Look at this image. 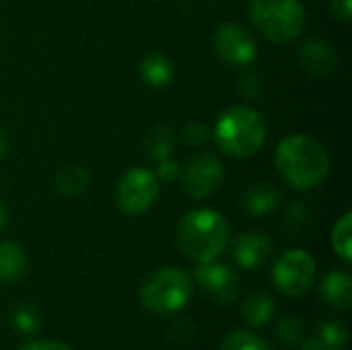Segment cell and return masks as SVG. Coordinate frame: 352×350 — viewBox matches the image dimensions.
<instances>
[{"label":"cell","instance_id":"1","mask_svg":"<svg viewBox=\"0 0 352 350\" xmlns=\"http://www.w3.org/2000/svg\"><path fill=\"white\" fill-rule=\"evenodd\" d=\"M276 169L295 190H311L328 177L330 157L314 136L291 134L276 149Z\"/></svg>","mask_w":352,"mask_h":350},{"label":"cell","instance_id":"2","mask_svg":"<svg viewBox=\"0 0 352 350\" xmlns=\"http://www.w3.org/2000/svg\"><path fill=\"white\" fill-rule=\"evenodd\" d=\"M229 241V225L217 210L198 208L188 212L177 225L179 250L194 262L204 264L221 256Z\"/></svg>","mask_w":352,"mask_h":350},{"label":"cell","instance_id":"3","mask_svg":"<svg viewBox=\"0 0 352 350\" xmlns=\"http://www.w3.org/2000/svg\"><path fill=\"white\" fill-rule=\"evenodd\" d=\"M266 132V120L260 111L248 105H233L219 118L214 138L225 155L245 159L264 146Z\"/></svg>","mask_w":352,"mask_h":350},{"label":"cell","instance_id":"4","mask_svg":"<svg viewBox=\"0 0 352 350\" xmlns=\"http://www.w3.org/2000/svg\"><path fill=\"white\" fill-rule=\"evenodd\" d=\"M250 19L266 39L289 43L303 31L305 10L299 0H252Z\"/></svg>","mask_w":352,"mask_h":350},{"label":"cell","instance_id":"5","mask_svg":"<svg viewBox=\"0 0 352 350\" xmlns=\"http://www.w3.org/2000/svg\"><path fill=\"white\" fill-rule=\"evenodd\" d=\"M192 278L179 268H161L146 276L140 287V301L153 314H173L192 299Z\"/></svg>","mask_w":352,"mask_h":350},{"label":"cell","instance_id":"6","mask_svg":"<svg viewBox=\"0 0 352 350\" xmlns=\"http://www.w3.org/2000/svg\"><path fill=\"white\" fill-rule=\"evenodd\" d=\"M159 196V179L153 171L134 167L130 169L116 188V204L126 215L146 212Z\"/></svg>","mask_w":352,"mask_h":350},{"label":"cell","instance_id":"7","mask_svg":"<svg viewBox=\"0 0 352 350\" xmlns=\"http://www.w3.org/2000/svg\"><path fill=\"white\" fill-rule=\"evenodd\" d=\"M272 281L285 295L299 297L307 293L316 281V260L303 250H291L276 260Z\"/></svg>","mask_w":352,"mask_h":350},{"label":"cell","instance_id":"8","mask_svg":"<svg viewBox=\"0 0 352 350\" xmlns=\"http://www.w3.org/2000/svg\"><path fill=\"white\" fill-rule=\"evenodd\" d=\"M223 175L225 173H223L221 161L210 153H200L188 163V167L184 169L179 177L184 184V192L190 198L200 200V198L212 196L219 190Z\"/></svg>","mask_w":352,"mask_h":350},{"label":"cell","instance_id":"9","mask_svg":"<svg viewBox=\"0 0 352 350\" xmlns=\"http://www.w3.org/2000/svg\"><path fill=\"white\" fill-rule=\"evenodd\" d=\"M214 52L231 66H245L256 58L258 45L250 29L239 23H225L214 33Z\"/></svg>","mask_w":352,"mask_h":350},{"label":"cell","instance_id":"10","mask_svg":"<svg viewBox=\"0 0 352 350\" xmlns=\"http://www.w3.org/2000/svg\"><path fill=\"white\" fill-rule=\"evenodd\" d=\"M196 278H198V285L217 303H231L239 293L237 274L231 268L223 266V264H214V260L200 264L198 270H196Z\"/></svg>","mask_w":352,"mask_h":350},{"label":"cell","instance_id":"11","mask_svg":"<svg viewBox=\"0 0 352 350\" xmlns=\"http://www.w3.org/2000/svg\"><path fill=\"white\" fill-rule=\"evenodd\" d=\"M270 256H272V241L268 235L260 231H245L233 241V258L245 270L264 266Z\"/></svg>","mask_w":352,"mask_h":350},{"label":"cell","instance_id":"12","mask_svg":"<svg viewBox=\"0 0 352 350\" xmlns=\"http://www.w3.org/2000/svg\"><path fill=\"white\" fill-rule=\"evenodd\" d=\"M299 58H301V64L305 66V70L316 76H326V74L334 72V68L338 64L334 47L326 41H307L301 47Z\"/></svg>","mask_w":352,"mask_h":350},{"label":"cell","instance_id":"13","mask_svg":"<svg viewBox=\"0 0 352 350\" xmlns=\"http://www.w3.org/2000/svg\"><path fill=\"white\" fill-rule=\"evenodd\" d=\"M322 299L334 307V309H344L352 301V278L344 270H334L322 281Z\"/></svg>","mask_w":352,"mask_h":350},{"label":"cell","instance_id":"14","mask_svg":"<svg viewBox=\"0 0 352 350\" xmlns=\"http://www.w3.org/2000/svg\"><path fill=\"white\" fill-rule=\"evenodd\" d=\"M27 270V256L14 241L0 243V283L12 285L23 278Z\"/></svg>","mask_w":352,"mask_h":350},{"label":"cell","instance_id":"15","mask_svg":"<svg viewBox=\"0 0 352 350\" xmlns=\"http://www.w3.org/2000/svg\"><path fill=\"white\" fill-rule=\"evenodd\" d=\"M274 309H276L274 299L264 291H256V293L248 295L245 301H243V307H241L243 320L250 326H256V328L266 326L274 318Z\"/></svg>","mask_w":352,"mask_h":350},{"label":"cell","instance_id":"16","mask_svg":"<svg viewBox=\"0 0 352 350\" xmlns=\"http://www.w3.org/2000/svg\"><path fill=\"white\" fill-rule=\"evenodd\" d=\"M278 200H280V192H278L272 184L260 182V184L252 186V188L245 192L243 204H245L248 212L262 217V215L272 212V210L276 208Z\"/></svg>","mask_w":352,"mask_h":350},{"label":"cell","instance_id":"17","mask_svg":"<svg viewBox=\"0 0 352 350\" xmlns=\"http://www.w3.org/2000/svg\"><path fill=\"white\" fill-rule=\"evenodd\" d=\"M140 74L144 78V83L148 87H165L171 76H173V66L167 60V56L159 54V52H151L142 58L140 62Z\"/></svg>","mask_w":352,"mask_h":350},{"label":"cell","instance_id":"18","mask_svg":"<svg viewBox=\"0 0 352 350\" xmlns=\"http://www.w3.org/2000/svg\"><path fill=\"white\" fill-rule=\"evenodd\" d=\"M91 184V175L87 169H82L80 165H68L64 169L58 171L56 175V190L62 196H78L80 192H85Z\"/></svg>","mask_w":352,"mask_h":350},{"label":"cell","instance_id":"19","mask_svg":"<svg viewBox=\"0 0 352 350\" xmlns=\"http://www.w3.org/2000/svg\"><path fill=\"white\" fill-rule=\"evenodd\" d=\"M332 248L334 252L344 260L351 262L352 260V215L344 212L342 219L336 223L334 231H332Z\"/></svg>","mask_w":352,"mask_h":350},{"label":"cell","instance_id":"20","mask_svg":"<svg viewBox=\"0 0 352 350\" xmlns=\"http://www.w3.org/2000/svg\"><path fill=\"white\" fill-rule=\"evenodd\" d=\"M173 132L167 126H159L151 132L148 142H146V151H148V159L153 161H163L171 155L173 151Z\"/></svg>","mask_w":352,"mask_h":350},{"label":"cell","instance_id":"21","mask_svg":"<svg viewBox=\"0 0 352 350\" xmlns=\"http://www.w3.org/2000/svg\"><path fill=\"white\" fill-rule=\"evenodd\" d=\"M221 350H272L260 336L245 330H233L221 342Z\"/></svg>","mask_w":352,"mask_h":350},{"label":"cell","instance_id":"22","mask_svg":"<svg viewBox=\"0 0 352 350\" xmlns=\"http://www.w3.org/2000/svg\"><path fill=\"white\" fill-rule=\"evenodd\" d=\"M316 338L324 350H340L349 340V332L340 322H326L320 326Z\"/></svg>","mask_w":352,"mask_h":350},{"label":"cell","instance_id":"23","mask_svg":"<svg viewBox=\"0 0 352 350\" xmlns=\"http://www.w3.org/2000/svg\"><path fill=\"white\" fill-rule=\"evenodd\" d=\"M276 336L280 338V342H285L289 347L299 344L303 340V320H299L297 316L283 318L276 328Z\"/></svg>","mask_w":352,"mask_h":350},{"label":"cell","instance_id":"24","mask_svg":"<svg viewBox=\"0 0 352 350\" xmlns=\"http://www.w3.org/2000/svg\"><path fill=\"white\" fill-rule=\"evenodd\" d=\"M309 225V212L305 210V206L301 204H291L285 212V229L291 235L301 233L305 227Z\"/></svg>","mask_w":352,"mask_h":350},{"label":"cell","instance_id":"25","mask_svg":"<svg viewBox=\"0 0 352 350\" xmlns=\"http://www.w3.org/2000/svg\"><path fill=\"white\" fill-rule=\"evenodd\" d=\"M184 134H186V140L192 144V146H202L210 140V132L204 124L200 122H190L186 128H184Z\"/></svg>","mask_w":352,"mask_h":350},{"label":"cell","instance_id":"26","mask_svg":"<svg viewBox=\"0 0 352 350\" xmlns=\"http://www.w3.org/2000/svg\"><path fill=\"white\" fill-rule=\"evenodd\" d=\"M179 175H182V167H179L175 161H171L169 157H167V159H163V161H159V167H157V179H161V182L169 184V182H175Z\"/></svg>","mask_w":352,"mask_h":350},{"label":"cell","instance_id":"27","mask_svg":"<svg viewBox=\"0 0 352 350\" xmlns=\"http://www.w3.org/2000/svg\"><path fill=\"white\" fill-rule=\"evenodd\" d=\"M330 8H332V14H334L338 21L351 23L352 0H330Z\"/></svg>","mask_w":352,"mask_h":350},{"label":"cell","instance_id":"28","mask_svg":"<svg viewBox=\"0 0 352 350\" xmlns=\"http://www.w3.org/2000/svg\"><path fill=\"white\" fill-rule=\"evenodd\" d=\"M19 350H72L68 344L62 342H29Z\"/></svg>","mask_w":352,"mask_h":350},{"label":"cell","instance_id":"29","mask_svg":"<svg viewBox=\"0 0 352 350\" xmlns=\"http://www.w3.org/2000/svg\"><path fill=\"white\" fill-rule=\"evenodd\" d=\"M16 322H25V324H21V326H19V328H21V330H25V332L35 328V318H33V314H31L29 309H21V311H19Z\"/></svg>","mask_w":352,"mask_h":350},{"label":"cell","instance_id":"30","mask_svg":"<svg viewBox=\"0 0 352 350\" xmlns=\"http://www.w3.org/2000/svg\"><path fill=\"white\" fill-rule=\"evenodd\" d=\"M6 225H8V208H6V204L0 200V231H2Z\"/></svg>","mask_w":352,"mask_h":350},{"label":"cell","instance_id":"31","mask_svg":"<svg viewBox=\"0 0 352 350\" xmlns=\"http://www.w3.org/2000/svg\"><path fill=\"white\" fill-rule=\"evenodd\" d=\"M6 146H8V138H6L4 128L0 126V159H2V157H4V153H6Z\"/></svg>","mask_w":352,"mask_h":350}]
</instances>
